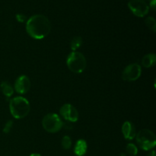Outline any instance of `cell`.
<instances>
[{"label":"cell","instance_id":"obj_15","mask_svg":"<svg viewBox=\"0 0 156 156\" xmlns=\"http://www.w3.org/2000/svg\"><path fill=\"white\" fill-rule=\"evenodd\" d=\"M146 26L153 32L156 31V21L153 17H148L145 20Z\"/></svg>","mask_w":156,"mask_h":156},{"label":"cell","instance_id":"obj_10","mask_svg":"<svg viewBox=\"0 0 156 156\" xmlns=\"http://www.w3.org/2000/svg\"><path fill=\"white\" fill-rule=\"evenodd\" d=\"M122 133L123 137L127 140H132L136 138V129L135 126L130 121H126L122 126Z\"/></svg>","mask_w":156,"mask_h":156},{"label":"cell","instance_id":"obj_18","mask_svg":"<svg viewBox=\"0 0 156 156\" xmlns=\"http://www.w3.org/2000/svg\"><path fill=\"white\" fill-rule=\"evenodd\" d=\"M13 124L14 123L12 120H8V121L6 122L5 124L4 128H3V132L6 134L9 133L12 130V127H13Z\"/></svg>","mask_w":156,"mask_h":156},{"label":"cell","instance_id":"obj_3","mask_svg":"<svg viewBox=\"0 0 156 156\" xmlns=\"http://www.w3.org/2000/svg\"><path fill=\"white\" fill-rule=\"evenodd\" d=\"M66 64L69 69L74 73H83L87 66L86 59L82 53L78 51H73L68 56L66 59Z\"/></svg>","mask_w":156,"mask_h":156},{"label":"cell","instance_id":"obj_21","mask_svg":"<svg viewBox=\"0 0 156 156\" xmlns=\"http://www.w3.org/2000/svg\"><path fill=\"white\" fill-rule=\"evenodd\" d=\"M147 156H155V151H152V152H150L148 154Z\"/></svg>","mask_w":156,"mask_h":156},{"label":"cell","instance_id":"obj_16","mask_svg":"<svg viewBox=\"0 0 156 156\" xmlns=\"http://www.w3.org/2000/svg\"><path fill=\"white\" fill-rule=\"evenodd\" d=\"M126 153L130 156H136L138 153V149L133 143H129L126 147Z\"/></svg>","mask_w":156,"mask_h":156},{"label":"cell","instance_id":"obj_5","mask_svg":"<svg viewBox=\"0 0 156 156\" xmlns=\"http://www.w3.org/2000/svg\"><path fill=\"white\" fill-rule=\"evenodd\" d=\"M42 125L44 129L47 132L50 133H56L62 129L63 123L58 114L51 113L44 116L42 120Z\"/></svg>","mask_w":156,"mask_h":156},{"label":"cell","instance_id":"obj_6","mask_svg":"<svg viewBox=\"0 0 156 156\" xmlns=\"http://www.w3.org/2000/svg\"><path fill=\"white\" fill-rule=\"evenodd\" d=\"M142 74V68L138 63H131L123 69L122 79L127 82H133L140 79Z\"/></svg>","mask_w":156,"mask_h":156},{"label":"cell","instance_id":"obj_19","mask_svg":"<svg viewBox=\"0 0 156 156\" xmlns=\"http://www.w3.org/2000/svg\"><path fill=\"white\" fill-rule=\"evenodd\" d=\"M16 19L19 22H24L26 21V16L24 15H22V14H17Z\"/></svg>","mask_w":156,"mask_h":156},{"label":"cell","instance_id":"obj_7","mask_svg":"<svg viewBox=\"0 0 156 156\" xmlns=\"http://www.w3.org/2000/svg\"><path fill=\"white\" fill-rule=\"evenodd\" d=\"M128 7L136 16L143 18L149 13V6L144 0H130L128 2Z\"/></svg>","mask_w":156,"mask_h":156},{"label":"cell","instance_id":"obj_11","mask_svg":"<svg viewBox=\"0 0 156 156\" xmlns=\"http://www.w3.org/2000/svg\"><path fill=\"white\" fill-rule=\"evenodd\" d=\"M88 145L85 140H78L74 148V153L77 156H84L86 154Z\"/></svg>","mask_w":156,"mask_h":156},{"label":"cell","instance_id":"obj_13","mask_svg":"<svg viewBox=\"0 0 156 156\" xmlns=\"http://www.w3.org/2000/svg\"><path fill=\"white\" fill-rule=\"evenodd\" d=\"M1 90L6 98H10L14 94V88L9 82H2L1 83Z\"/></svg>","mask_w":156,"mask_h":156},{"label":"cell","instance_id":"obj_20","mask_svg":"<svg viewBox=\"0 0 156 156\" xmlns=\"http://www.w3.org/2000/svg\"><path fill=\"white\" fill-rule=\"evenodd\" d=\"M156 0H150V8L153 10H155V4Z\"/></svg>","mask_w":156,"mask_h":156},{"label":"cell","instance_id":"obj_12","mask_svg":"<svg viewBox=\"0 0 156 156\" xmlns=\"http://www.w3.org/2000/svg\"><path fill=\"white\" fill-rule=\"evenodd\" d=\"M156 62V56L155 53H149L142 59V65L145 68H150L155 66Z\"/></svg>","mask_w":156,"mask_h":156},{"label":"cell","instance_id":"obj_8","mask_svg":"<svg viewBox=\"0 0 156 156\" xmlns=\"http://www.w3.org/2000/svg\"><path fill=\"white\" fill-rule=\"evenodd\" d=\"M60 115L66 120L71 123H75L79 120V112L77 109L70 104H65L59 110Z\"/></svg>","mask_w":156,"mask_h":156},{"label":"cell","instance_id":"obj_14","mask_svg":"<svg viewBox=\"0 0 156 156\" xmlns=\"http://www.w3.org/2000/svg\"><path fill=\"white\" fill-rule=\"evenodd\" d=\"M83 44L82 38L79 36H76L73 38L70 43V47H71L73 51H76L79 48H80L81 46Z\"/></svg>","mask_w":156,"mask_h":156},{"label":"cell","instance_id":"obj_2","mask_svg":"<svg viewBox=\"0 0 156 156\" xmlns=\"http://www.w3.org/2000/svg\"><path fill=\"white\" fill-rule=\"evenodd\" d=\"M9 109L14 118L22 119L28 115L30 105L27 99L21 96H18L10 100Z\"/></svg>","mask_w":156,"mask_h":156},{"label":"cell","instance_id":"obj_17","mask_svg":"<svg viewBox=\"0 0 156 156\" xmlns=\"http://www.w3.org/2000/svg\"><path fill=\"white\" fill-rule=\"evenodd\" d=\"M61 145H62V147L63 148L66 150H68L71 148L72 146V140L69 136H65L62 137V141H61Z\"/></svg>","mask_w":156,"mask_h":156},{"label":"cell","instance_id":"obj_22","mask_svg":"<svg viewBox=\"0 0 156 156\" xmlns=\"http://www.w3.org/2000/svg\"><path fill=\"white\" fill-rule=\"evenodd\" d=\"M30 156H42V155H40V154H37V153H34V154H31Z\"/></svg>","mask_w":156,"mask_h":156},{"label":"cell","instance_id":"obj_4","mask_svg":"<svg viewBox=\"0 0 156 156\" xmlns=\"http://www.w3.org/2000/svg\"><path fill=\"white\" fill-rule=\"evenodd\" d=\"M136 138L139 146L143 150H151L156 145L155 135L152 131L149 129H141L138 133H136Z\"/></svg>","mask_w":156,"mask_h":156},{"label":"cell","instance_id":"obj_1","mask_svg":"<svg viewBox=\"0 0 156 156\" xmlns=\"http://www.w3.org/2000/svg\"><path fill=\"white\" fill-rule=\"evenodd\" d=\"M50 21L45 15H33L26 22L27 33L34 39H44L50 34Z\"/></svg>","mask_w":156,"mask_h":156},{"label":"cell","instance_id":"obj_9","mask_svg":"<svg viewBox=\"0 0 156 156\" xmlns=\"http://www.w3.org/2000/svg\"><path fill=\"white\" fill-rule=\"evenodd\" d=\"M30 81L27 76H21L15 82V90L18 94H24L30 91Z\"/></svg>","mask_w":156,"mask_h":156}]
</instances>
